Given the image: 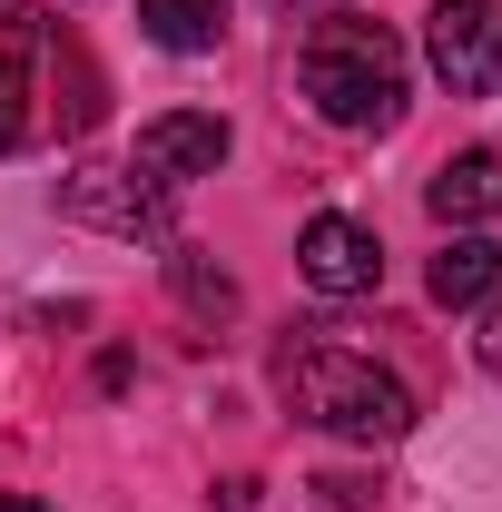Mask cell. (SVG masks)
Returning <instances> with one entry per match:
<instances>
[{
	"label": "cell",
	"instance_id": "cell-1",
	"mask_svg": "<svg viewBox=\"0 0 502 512\" xmlns=\"http://www.w3.org/2000/svg\"><path fill=\"white\" fill-rule=\"evenodd\" d=\"M404 89H414V60L384 20H355V10H315L306 40H296V99H306L325 128H394L404 119Z\"/></svg>",
	"mask_w": 502,
	"mask_h": 512
},
{
	"label": "cell",
	"instance_id": "cell-2",
	"mask_svg": "<svg viewBox=\"0 0 502 512\" xmlns=\"http://www.w3.org/2000/svg\"><path fill=\"white\" fill-rule=\"evenodd\" d=\"M276 394L296 404V424L345 434V444H404V434H414L404 375H384L375 355H355V345H335V335H286V345H276Z\"/></svg>",
	"mask_w": 502,
	"mask_h": 512
},
{
	"label": "cell",
	"instance_id": "cell-3",
	"mask_svg": "<svg viewBox=\"0 0 502 512\" xmlns=\"http://www.w3.org/2000/svg\"><path fill=\"white\" fill-rule=\"evenodd\" d=\"M424 60H434V79L453 99H493L502 89V0H434Z\"/></svg>",
	"mask_w": 502,
	"mask_h": 512
},
{
	"label": "cell",
	"instance_id": "cell-4",
	"mask_svg": "<svg viewBox=\"0 0 502 512\" xmlns=\"http://www.w3.org/2000/svg\"><path fill=\"white\" fill-rule=\"evenodd\" d=\"M227 148H237V128L217 109H168V119L138 128V178L148 188H197V178L227 168Z\"/></svg>",
	"mask_w": 502,
	"mask_h": 512
},
{
	"label": "cell",
	"instance_id": "cell-5",
	"mask_svg": "<svg viewBox=\"0 0 502 512\" xmlns=\"http://www.w3.org/2000/svg\"><path fill=\"white\" fill-rule=\"evenodd\" d=\"M296 276H306L315 296H375L384 286V247H375V227H355V217H306V237H296Z\"/></svg>",
	"mask_w": 502,
	"mask_h": 512
},
{
	"label": "cell",
	"instance_id": "cell-6",
	"mask_svg": "<svg viewBox=\"0 0 502 512\" xmlns=\"http://www.w3.org/2000/svg\"><path fill=\"white\" fill-rule=\"evenodd\" d=\"M60 207H69V217H89V227H119V237L158 227V188H148L138 168H109V158H89L79 178H60Z\"/></svg>",
	"mask_w": 502,
	"mask_h": 512
},
{
	"label": "cell",
	"instance_id": "cell-7",
	"mask_svg": "<svg viewBox=\"0 0 502 512\" xmlns=\"http://www.w3.org/2000/svg\"><path fill=\"white\" fill-rule=\"evenodd\" d=\"M424 207H434L443 227H483L502 207V148H463V158H443L434 178H424Z\"/></svg>",
	"mask_w": 502,
	"mask_h": 512
},
{
	"label": "cell",
	"instance_id": "cell-8",
	"mask_svg": "<svg viewBox=\"0 0 502 512\" xmlns=\"http://www.w3.org/2000/svg\"><path fill=\"white\" fill-rule=\"evenodd\" d=\"M138 30L168 50V60H207L227 40V0H138Z\"/></svg>",
	"mask_w": 502,
	"mask_h": 512
},
{
	"label": "cell",
	"instance_id": "cell-9",
	"mask_svg": "<svg viewBox=\"0 0 502 512\" xmlns=\"http://www.w3.org/2000/svg\"><path fill=\"white\" fill-rule=\"evenodd\" d=\"M424 286H434V306H483V296L502 286V247H493V237H473V227H453V247L434 256Z\"/></svg>",
	"mask_w": 502,
	"mask_h": 512
},
{
	"label": "cell",
	"instance_id": "cell-10",
	"mask_svg": "<svg viewBox=\"0 0 502 512\" xmlns=\"http://www.w3.org/2000/svg\"><path fill=\"white\" fill-rule=\"evenodd\" d=\"M20 128H30V30L0 20V158L20 148Z\"/></svg>",
	"mask_w": 502,
	"mask_h": 512
},
{
	"label": "cell",
	"instance_id": "cell-11",
	"mask_svg": "<svg viewBox=\"0 0 502 512\" xmlns=\"http://www.w3.org/2000/svg\"><path fill=\"white\" fill-rule=\"evenodd\" d=\"M168 276H178V296H188L197 316H237V286H227V276H217V266H207L197 247H178V256H168Z\"/></svg>",
	"mask_w": 502,
	"mask_h": 512
},
{
	"label": "cell",
	"instance_id": "cell-12",
	"mask_svg": "<svg viewBox=\"0 0 502 512\" xmlns=\"http://www.w3.org/2000/svg\"><path fill=\"white\" fill-rule=\"evenodd\" d=\"M473 355H483V375L502 384V286L483 296V335H473Z\"/></svg>",
	"mask_w": 502,
	"mask_h": 512
},
{
	"label": "cell",
	"instance_id": "cell-13",
	"mask_svg": "<svg viewBox=\"0 0 502 512\" xmlns=\"http://www.w3.org/2000/svg\"><path fill=\"white\" fill-rule=\"evenodd\" d=\"M315 493H325V503H335V512H365V503H375V493H384V483H355V473H325Z\"/></svg>",
	"mask_w": 502,
	"mask_h": 512
},
{
	"label": "cell",
	"instance_id": "cell-14",
	"mask_svg": "<svg viewBox=\"0 0 502 512\" xmlns=\"http://www.w3.org/2000/svg\"><path fill=\"white\" fill-rule=\"evenodd\" d=\"M0 512H50V503H30V493H0Z\"/></svg>",
	"mask_w": 502,
	"mask_h": 512
},
{
	"label": "cell",
	"instance_id": "cell-15",
	"mask_svg": "<svg viewBox=\"0 0 502 512\" xmlns=\"http://www.w3.org/2000/svg\"><path fill=\"white\" fill-rule=\"evenodd\" d=\"M276 10H345V0H276Z\"/></svg>",
	"mask_w": 502,
	"mask_h": 512
}]
</instances>
